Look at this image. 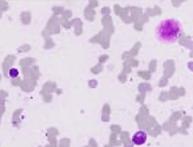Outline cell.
I'll return each instance as SVG.
<instances>
[{"label":"cell","mask_w":193,"mask_h":147,"mask_svg":"<svg viewBox=\"0 0 193 147\" xmlns=\"http://www.w3.org/2000/svg\"><path fill=\"white\" fill-rule=\"evenodd\" d=\"M182 30V26L178 20L167 19L163 20L156 27L157 38L162 43H172L178 41Z\"/></svg>","instance_id":"cell-1"},{"label":"cell","mask_w":193,"mask_h":147,"mask_svg":"<svg viewBox=\"0 0 193 147\" xmlns=\"http://www.w3.org/2000/svg\"><path fill=\"white\" fill-rule=\"evenodd\" d=\"M147 141V134L143 131H138L133 135L132 141L134 144L140 146Z\"/></svg>","instance_id":"cell-2"},{"label":"cell","mask_w":193,"mask_h":147,"mask_svg":"<svg viewBox=\"0 0 193 147\" xmlns=\"http://www.w3.org/2000/svg\"><path fill=\"white\" fill-rule=\"evenodd\" d=\"M19 71L16 69H10V72H9L10 76L12 78H16V77H17L18 76H19Z\"/></svg>","instance_id":"cell-3"}]
</instances>
